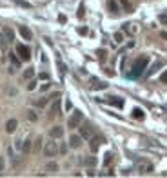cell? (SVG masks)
<instances>
[{
	"instance_id": "cell-38",
	"label": "cell",
	"mask_w": 167,
	"mask_h": 178,
	"mask_svg": "<svg viewBox=\"0 0 167 178\" xmlns=\"http://www.w3.org/2000/svg\"><path fill=\"white\" fill-rule=\"evenodd\" d=\"M78 18H84V6H80L78 9Z\"/></svg>"
},
{
	"instance_id": "cell-36",
	"label": "cell",
	"mask_w": 167,
	"mask_h": 178,
	"mask_svg": "<svg viewBox=\"0 0 167 178\" xmlns=\"http://www.w3.org/2000/svg\"><path fill=\"white\" fill-rule=\"evenodd\" d=\"M58 151H60V153H62V154H65V153H67V145H65V144H62V145H60V149H58Z\"/></svg>"
},
{
	"instance_id": "cell-30",
	"label": "cell",
	"mask_w": 167,
	"mask_h": 178,
	"mask_svg": "<svg viewBox=\"0 0 167 178\" xmlns=\"http://www.w3.org/2000/svg\"><path fill=\"white\" fill-rule=\"evenodd\" d=\"M15 4H18V6H22V7H31L29 6V2H26V0H13Z\"/></svg>"
},
{
	"instance_id": "cell-11",
	"label": "cell",
	"mask_w": 167,
	"mask_h": 178,
	"mask_svg": "<svg viewBox=\"0 0 167 178\" xmlns=\"http://www.w3.org/2000/svg\"><path fill=\"white\" fill-rule=\"evenodd\" d=\"M107 84L105 82H100L98 78H91V89H94V91H98V89H105Z\"/></svg>"
},
{
	"instance_id": "cell-24",
	"label": "cell",
	"mask_w": 167,
	"mask_h": 178,
	"mask_svg": "<svg viewBox=\"0 0 167 178\" xmlns=\"http://www.w3.org/2000/svg\"><path fill=\"white\" fill-rule=\"evenodd\" d=\"M120 4L124 6V9H125L127 13H131V11H133V6L129 4V0H120Z\"/></svg>"
},
{
	"instance_id": "cell-1",
	"label": "cell",
	"mask_w": 167,
	"mask_h": 178,
	"mask_svg": "<svg viewBox=\"0 0 167 178\" xmlns=\"http://www.w3.org/2000/svg\"><path fill=\"white\" fill-rule=\"evenodd\" d=\"M147 64H149V58H147V56H140V58H136V62L133 64V69H131L129 76H131V78H138V76H142L144 69L147 67Z\"/></svg>"
},
{
	"instance_id": "cell-22",
	"label": "cell",
	"mask_w": 167,
	"mask_h": 178,
	"mask_svg": "<svg viewBox=\"0 0 167 178\" xmlns=\"http://www.w3.org/2000/svg\"><path fill=\"white\" fill-rule=\"evenodd\" d=\"M47 102H49V98H45V96H44V98H38V100L35 102V105H36V107H45V105H47Z\"/></svg>"
},
{
	"instance_id": "cell-40",
	"label": "cell",
	"mask_w": 167,
	"mask_h": 178,
	"mask_svg": "<svg viewBox=\"0 0 167 178\" xmlns=\"http://www.w3.org/2000/svg\"><path fill=\"white\" fill-rule=\"evenodd\" d=\"M40 78H42V80H47V78H49V75H47V73H40Z\"/></svg>"
},
{
	"instance_id": "cell-28",
	"label": "cell",
	"mask_w": 167,
	"mask_h": 178,
	"mask_svg": "<svg viewBox=\"0 0 167 178\" xmlns=\"http://www.w3.org/2000/svg\"><path fill=\"white\" fill-rule=\"evenodd\" d=\"M104 164H105V165H111V164H113V154H111V153H107V154H105Z\"/></svg>"
},
{
	"instance_id": "cell-19",
	"label": "cell",
	"mask_w": 167,
	"mask_h": 178,
	"mask_svg": "<svg viewBox=\"0 0 167 178\" xmlns=\"http://www.w3.org/2000/svg\"><path fill=\"white\" fill-rule=\"evenodd\" d=\"M107 7H109L111 13H118V11H120V9H118V4L114 2V0H109V2H107Z\"/></svg>"
},
{
	"instance_id": "cell-27",
	"label": "cell",
	"mask_w": 167,
	"mask_h": 178,
	"mask_svg": "<svg viewBox=\"0 0 167 178\" xmlns=\"http://www.w3.org/2000/svg\"><path fill=\"white\" fill-rule=\"evenodd\" d=\"M40 147H42V138H36V142H35V145H33V151H35V153H38V151H40Z\"/></svg>"
},
{
	"instance_id": "cell-23",
	"label": "cell",
	"mask_w": 167,
	"mask_h": 178,
	"mask_svg": "<svg viewBox=\"0 0 167 178\" xmlns=\"http://www.w3.org/2000/svg\"><path fill=\"white\" fill-rule=\"evenodd\" d=\"M27 118H29V122H36V120H38V115L35 113L33 109H29V111H27Z\"/></svg>"
},
{
	"instance_id": "cell-5",
	"label": "cell",
	"mask_w": 167,
	"mask_h": 178,
	"mask_svg": "<svg viewBox=\"0 0 167 178\" xmlns=\"http://www.w3.org/2000/svg\"><path fill=\"white\" fill-rule=\"evenodd\" d=\"M104 142H105V138H104V136H91V144H89L91 151H93V153H96V151H98V147H100Z\"/></svg>"
},
{
	"instance_id": "cell-42",
	"label": "cell",
	"mask_w": 167,
	"mask_h": 178,
	"mask_svg": "<svg viewBox=\"0 0 167 178\" xmlns=\"http://www.w3.org/2000/svg\"><path fill=\"white\" fill-rule=\"evenodd\" d=\"M94 174H96V173H94L93 169H87V176H94Z\"/></svg>"
},
{
	"instance_id": "cell-14",
	"label": "cell",
	"mask_w": 167,
	"mask_h": 178,
	"mask_svg": "<svg viewBox=\"0 0 167 178\" xmlns=\"http://www.w3.org/2000/svg\"><path fill=\"white\" fill-rule=\"evenodd\" d=\"M131 115H133V118H134V120H144V118H145V113H144V111H142L140 107H134Z\"/></svg>"
},
{
	"instance_id": "cell-39",
	"label": "cell",
	"mask_w": 167,
	"mask_h": 178,
	"mask_svg": "<svg viewBox=\"0 0 167 178\" xmlns=\"http://www.w3.org/2000/svg\"><path fill=\"white\" fill-rule=\"evenodd\" d=\"M78 33H80V35H87V27H80Z\"/></svg>"
},
{
	"instance_id": "cell-18",
	"label": "cell",
	"mask_w": 167,
	"mask_h": 178,
	"mask_svg": "<svg viewBox=\"0 0 167 178\" xmlns=\"http://www.w3.org/2000/svg\"><path fill=\"white\" fill-rule=\"evenodd\" d=\"M45 171H49V173H56V171H58V164H56V162H47Z\"/></svg>"
},
{
	"instance_id": "cell-20",
	"label": "cell",
	"mask_w": 167,
	"mask_h": 178,
	"mask_svg": "<svg viewBox=\"0 0 167 178\" xmlns=\"http://www.w3.org/2000/svg\"><path fill=\"white\" fill-rule=\"evenodd\" d=\"M7 44H9V42H7V38H6V36L2 35V36H0V49H2L4 53L7 51Z\"/></svg>"
},
{
	"instance_id": "cell-41",
	"label": "cell",
	"mask_w": 167,
	"mask_h": 178,
	"mask_svg": "<svg viewBox=\"0 0 167 178\" xmlns=\"http://www.w3.org/2000/svg\"><path fill=\"white\" fill-rule=\"evenodd\" d=\"M49 87H51V84H44V85H42V91H47Z\"/></svg>"
},
{
	"instance_id": "cell-43",
	"label": "cell",
	"mask_w": 167,
	"mask_h": 178,
	"mask_svg": "<svg viewBox=\"0 0 167 178\" xmlns=\"http://www.w3.org/2000/svg\"><path fill=\"white\" fill-rule=\"evenodd\" d=\"M58 20H60V22H62V24H64V22H65V20H67V18H65V16H64V15H60V16H58Z\"/></svg>"
},
{
	"instance_id": "cell-10",
	"label": "cell",
	"mask_w": 167,
	"mask_h": 178,
	"mask_svg": "<svg viewBox=\"0 0 167 178\" xmlns=\"http://www.w3.org/2000/svg\"><path fill=\"white\" fill-rule=\"evenodd\" d=\"M58 113H60V100L56 98L53 102V105H51V109H49V113H47V115H49V118H55Z\"/></svg>"
},
{
	"instance_id": "cell-13",
	"label": "cell",
	"mask_w": 167,
	"mask_h": 178,
	"mask_svg": "<svg viewBox=\"0 0 167 178\" xmlns=\"http://www.w3.org/2000/svg\"><path fill=\"white\" fill-rule=\"evenodd\" d=\"M16 127H18V122H16L15 118H11V120L6 122V131H7V133H15Z\"/></svg>"
},
{
	"instance_id": "cell-37",
	"label": "cell",
	"mask_w": 167,
	"mask_h": 178,
	"mask_svg": "<svg viewBox=\"0 0 167 178\" xmlns=\"http://www.w3.org/2000/svg\"><path fill=\"white\" fill-rule=\"evenodd\" d=\"M6 167V162H4V156H0V171H4Z\"/></svg>"
},
{
	"instance_id": "cell-17",
	"label": "cell",
	"mask_w": 167,
	"mask_h": 178,
	"mask_svg": "<svg viewBox=\"0 0 167 178\" xmlns=\"http://www.w3.org/2000/svg\"><path fill=\"white\" fill-rule=\"evenodd\" d=\"M2 35L7 38V42H13V40H15V33H13L11 27H4V29H2Z\"/></svg>"
},
{
	"instance_id": "cell-9",
	"label": "cell",
	"mask_w": 167,
	"mask_h": 178,
	"mask_svg": "<svg viewBox=\"0 0 167 178\" xmlns=\"http://www.w3.org/2000/svg\"><path fill=\"white\" fill-rule=\"evenodd\" d=\"M136 169H138L140 174H149V173H153V165H151V164H145V162H140Z\"/></svg>"
},
{
	"instance_id": "cell-4",
	"label": "cell",
	"mask_w": 167,
	"mask_h": 178,
	"mask_svg": "<svg viewBox=\"0 0 167 178\" xmlns=\"http://www.w3.org/2000/svg\"><path fill=\"white\" fill-rule=\"evenodd\" d=\"M56 153H58L56 142H47V144L44 145V154H45V156H55Z\"/></svg>"
},
{
	"instance_id": "cell-32",
	"label": "cell",
	"mask_w": 167,
	"mask_h": 178,
	"mask_svg": "<svg viewBox=\"0 0 167 178\" xmlns=\"http://www.w3.org/2000/svg\"><path fill=\"white\" fill-rule=\"evenodd\" d=\"M158 20H160V24L167 26V15H165V13H163V15H160V16H158Z\"/></svg>"
},
{
	"instance_id": "cell-26",
	"label": "cell",
	"mask_w": 167,
	"mask_h": 178,
	"mask_svg": "<svg viewBox=\"0 0 167 178\" xmlns=\"http://www.w3.org/2000/svg\"><path fill=\"white\" fill-rule=\"evenodd\" d=\"M9 58H11V62H13V65H16V67H18V65H20V58H18V56H15V53H9Z\"/></svg>"
},
{
	"instance_id": "cell-34",
	"label": "cell",
	"mask_w": 167,
	"mask_h": 178,
	"mask_svg": "<svg viewBox=\"0 0 167 178\" xmlns=\"http://www.w3.org/2000/svg\"><path fill=\"white\" fill-rule=\"evenodd\" d=\"M160 80H162L163 84H167V69H165V71L162 73V76H160Z\"/></svg>"
},
{
	"instance_id": "cell-16",
	"label": "cell",
	"mask_w": 167,
	"mask_h": 178,
	"mask_svg": "<svg viewBox=\"0 0 167 178\" xmlns=\"http://www.w3.org/2000/svg\"><path fill=\"white\" fill-rule=\"evenodd\" d=\"M107 102H109L111 105H116V107H124V100H122V98H118V96H109V98H107Z\"/></svg>"
},
{
	"instance_id": "cell-25",
	"label": "cell",
	"mask_w": 167,
	"mask_h": 178,
	"mask_svg": "<svg viewBox=\"0 0 167 178\" xmlns=\"http://www.w3.org/2000/svg\"><path fill=\"white\" fill-rule=\"evenodd\" d=\"M35 76V69H26V71H24V78H26V80H29V78H33Z\"/></svg>"
},
{
	"instance_id": "cell-3",
	"label": "cell",
	"mask_w": 167,
	"mask_h": 178,
	"mask_svg": "<svg viewBox=\"0 0 167 178\" xmlns=\"http://www.w3.org/2000/svg\"><path fill=\"white\" fill-rule=\"evenodd\" d=\"M16 53L20 55V60H24V62L31 58V51H29V47L24 46V44H18V46H16Z\"/></svg>"
},
{
	"instance_id": "cell-15",
	"label": "cell",
	"mask_w": 167,
	"mask_h": 178,
	"mask_svg": "<svg viewBox=\"0 0 167 178\" xmlns=\"http://www.w3.org/2000/svg\"><path fill=\"white\" fill-rule=\"evenodd\" d=\"M20 149H22V153H24V154L31 153V151H33V144H31V140H24V142H22V147H20Z\"/></svg>"
},
{
	"instance_id": "cell-33",
	"label": "cell",
	"mask_w": 167,
	"mask_h": 178,
	"mask_svg": "<svg viewBox=\"0 0 167 178\" xmlns=\"http://www.w3.org/2000/svg\"><path fill=\"white\" fill-rule=\"evenodd\" d=\"M96 55H98V58H100V60H105V55H107V53H105L104 49H98V51H96Z\"/></svg>"
},
{
	"instance_id": "cell-21",
	"label": "cell",
	"mask_w": 167,
	"mask_h": 178,
	"mask_svg": "<svg viewBox=\"0 0 167 178\" xmlns=\"http://www.w3.org/2000/svg\"><path fill=\"white\" fill-rule=\"evenodd\" d=\"M84 164H85L87 167H94V165H96V158H94V156H87V158L84 160Z\"/></svg>"
},
{
	"instance_id": "cell-12",
	"label": "cell",
	"mask_w": 167,
	"mask_h": 178,
	"mask_svg": "<svg viewBox=\"0 0 167 178\" xmlns=\"http://www.w3.org/2000/svg\"><path fill=\"white\" fill-rule=\"evenodd\" d=\"M18 33L22 35V38H24V40H31V38H33V33H31L26 26H20V27H18Z\"/></svg>"
},
{
	"instance_id": "cell-7",
	"label": "cell",
	"mask_w": 167,
	"mask_h": 178,
	"mask_svg": "<svg viewBox=\"0 0 167 178\" xmlns=\"http://www.w3.org/2000/svg\"><path fill=\"white\" fill-rule=\"evenodd\" d=\"M49 136H51V138H62V136H64V127H60V125L51 127V129H49Z\"/></svg>"
},
{
	"instance_id": "cell-31",
	"label": "cell",
	"mask_w": 167,
	"mask_h": 178,
	"mask_svg": "<svg viewBox=\"0 0 167 178\" xmlns=\"http://www.w3.org/2000/svg\"><path fill=\"white\" fill-rule=\"evenodd\" d=\"M160 65H162V64H160V62H156V64H154V65H153V67H151V69H149V73H147V75H153V73H156V69H158V67H160Z\"/></svg>"
},
{
	"instance_id": "cell-2",
	"label": "cell",
	"mask_w": 167,
	"mask_h": 178,
	"mask_svg": "<svg viewBox=\"0 0 167 178\" xmlns=\"http://www.w3.org/2000/svg\"><path fill=\"white\" fill-rule=\"evenodd\" d=\"M82 120H84V115L80 113V111H75V113L69 116V120H67V127L75 129V127H78V124H80Z\"/></svg>"
},
{
	"instance_id": "cell-35",
	"label": "cell",
	"mask_w": 167,
	"mask_h": 178,
	"mask_svg": "<svg viewBox=\"0 0 167 178\" xmlns=\"http://www.w3.org/2000/svg\"><path fill=\"white\" fill-rule=\"evenodd\" d=\"M35 87H36V82H35V80L27 84V89H29V91H33V89H35Z\"/></svg>"
},
{
	"instance_id": "cell-8",
	"label": "cell",
	"mask_w": 167,
	"mask_h": 178,
	"mask_svg": "<svg viewBox=\"0 0 167 178\" xmlns=\"http://www.w3.org/2000/svg\"><path fill=\"white\" fill-rule=\"evenodd\" d=\"M80 145H82V136H80V135H71V138H69V147L78 149Z\"/></svg>"
},
{
	"instance_id": "cell-6",
	"label": "cell",
	"mask_w": 167,
	"mask_h": 178,
	"mask_svg": "<svg viewBox=\"0 0 167 178\" xmlns=\"http://www.w3.org/2000/svg\"><path fill=\"white\" fill-rule=\"evenodd\" d=\"M80 136L85 138V140H91V136H93V127H91V124H84V125L80 127Z\"/></svg>"
},
{
	"instance_id": "cell-29",
	"label": "cell",
	"mask_w": 167,
	"mask_h": 178,
	"mask_svg": "<svg viewBox=\"0 0 167 178\" xmlns=\"http://www.w3.org/2000/svg\"><path fill=\"white\" fill-rule=\"evenodd\" d=\"M114 42L116 44H122L124 42V35L122 33H114Z\"/></svg>"
}]
</instances>
